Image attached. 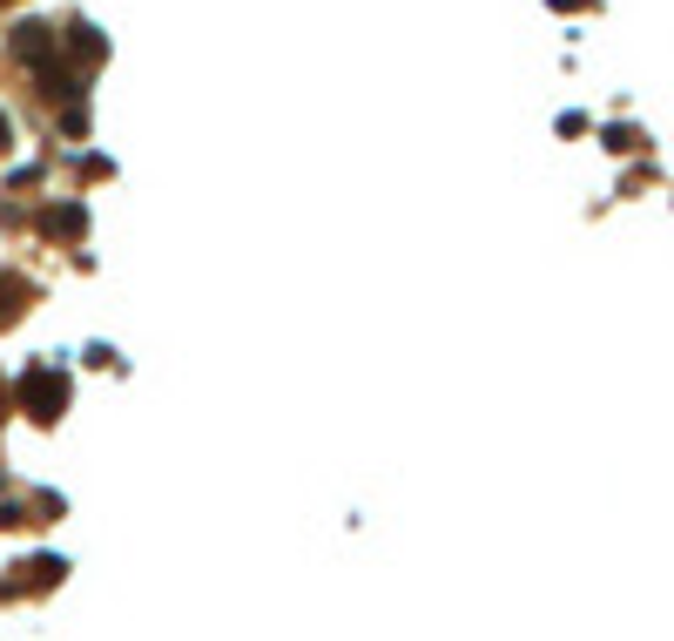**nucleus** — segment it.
Wrapping results in <instances>:
<instances>
[{"instance_id":"nucleus-1","label":"nucleus","mask_w":674,"mask_h":641,"mask_svg":"<svg viewBox=\"0 0 674 641\" xmlns=\"http://www.w3.org/2000/svg\"><path fill=\"white\" fill-rule=\"evenodd\" d=\"M14 55H48V27H42V21L14 27Z\"/></svg>"},{"instance_id":"nucleus-2","label":"nucleus","mask_w":674,"mask_h":641,"mask_svg":"<svg viewBox=\"0 0 674 641\" xmlns=\"http://www.w3.org/2000/svg\"><path fill=\"white\" fill-rule=\"evenodd\" d=\"M0 149H8V123H0Z\"/></svg>"},{"instance_id":"nucleus-3","label":"nucleus","mask_w":674,"mask_h":641,"mask_svg":"<svg viewBox=\"0 0 674 641\" xmlns=\"http://www.w3.org/2000/svg\"><path fill=\"white\" fill-rule=\"evenodd\" d=\"M0 8H14V0H0Z\"/></svg>"}]
</instances>
